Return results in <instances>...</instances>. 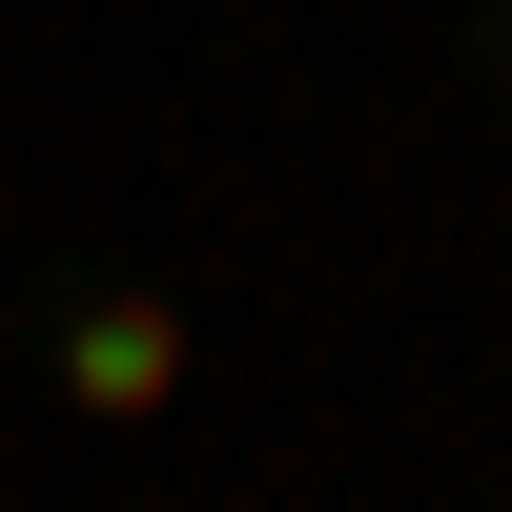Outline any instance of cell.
<instances>
[{"label":"cell","mask_w":512,"mask_h":512,"mask_svg":"<svg viewBox=\"0 0 512 512\" xmlns=\"http://www.w3.org/2000/svg\"><path fill=\"white\" fill-rule=\"evenodd\" d=\"M62 410H103V431L185 410V308H164V287H82L62 308Z\"/></svg>","instance_id":"obj_1"}]
</instances>
